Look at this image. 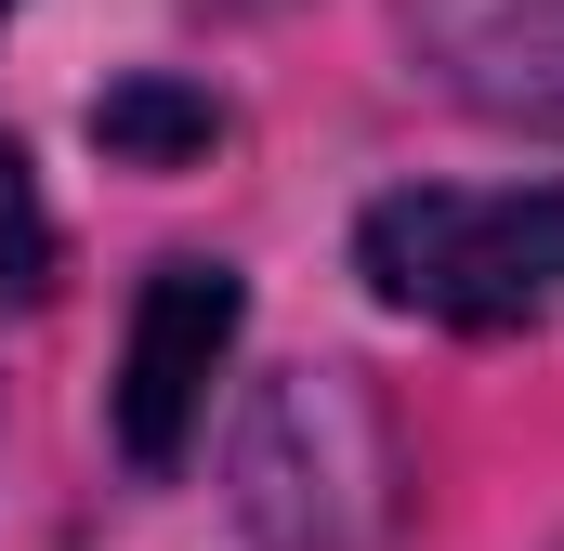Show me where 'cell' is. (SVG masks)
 I'll return each mask as SVG.
<instances>
[{
    "instance_id": "1",
    "label": "cell",
    "mask_w": 564,
    "mask_h": 551,
    "mask_svg": "<svg viewBox=\"0 0 564 551\" xmlns=\"http://www.w3.org/2000/svg\"><path fill=\"white\" fill-rule=\"evenodd\" d=\"M355 263L394 315H433V328H552L564 197L552 184H394V197H368Z\"/></svg>"
},
{
    "instance_id": "2",
    "label": "cell",
    "mask_w": 564,
    "mask_h": 551,
    "mask_svg": "<svg viewBox=\"0 0 564 551\" xmlns=\"http://www.w3.org/2000/svg\"><path fill=\"white\" fill-rule=\"evenodd\" d=\"M237 512L263 551H381L408 512L394 420L368 408L355 368H289L237 433Z\"/></svg>"
},
{
    "instance_id": "3",
    "label": "cell",
    "mask_w": 564,
    "mask_h": 551,
    "mask_svg": "<svg viewBox=\"0 0 564 551\" xmlns=\"http://www.w3.org/2000/svg\"><path fill=\"white\" fill-rule=\"evenodd\" d=\"M237 263H158L132 302V355H119V460L132 473H171L210 420V368L237 342Z\"/></svg>"
},
{
    "instance_id": "4",
    "label": "cell",
    "mask_w": 564,
    "mask_h": 551,
    "mask_svg": "<svg viewBox=\"0 0 564 551\" xmlns=\"http://www.w3.org/2000/svg\"><path fill=\"white\" fill-rule=\"evenodd\" d=\"M408 53L459 106L564 132V0H408Z\"/></svg>"
},
{
    "instance_id": "5",
    "label": "cell",
    "mask_w": 564,
    "mask_h": 551,
    "mask_svg": "<svg viewBox=\"0 0 564 551\" xmlns=\"http://www.w3.org/2000/svg\"><path fill=\"white\" fill-rule=\"evenodd\" d=\"M93 144H106V158H144V171H158V158H210V144H224V106H210V93H171V79H132V93L93 106Z\"/></svg>"
},
{
    "instance_id": "6",
    "label": "cell",
    "mask_w": 564,
    "mask_h": 551,
    "mask_svg": "<svg viewBox=\"0 0 564 551\" xmlns=\"http://www.w3.org/2000/svg\"><path fill=\"white\" fill-rule=\"evenodd\" d=\"M40 276H53V210L26 184V144L0 132V302H40Z\"/></svg>"
},
{
    "instance_id": "7",
    "label": "cell",
    "mask_w": 564,
    "mask_h": 551,
    "mask_svg": "<svg viewBox=\"0 0 564 551\" xmlns=\"http://www.w3.org/2000/svg\"><path fill=\"white\" fill-rule=\"evenodd\" d=\"M0 13H13V0H0Z\"/></svg>"
}]
</instances>
